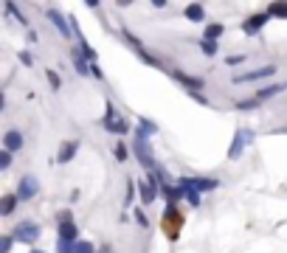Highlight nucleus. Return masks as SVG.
I'll list each match as a JSON object with an SVG mask.
<instances>
[{
	"label": "nucleus",
	"instance_id": "nucleus-30",
	"mask_svg": "<svg viewBox=\"0 0 287 253\" xmlns=\"http://www.w3.org/2000/svg\"><path fill=\"white\" fill-rule=\"evenodd\" d=\"M245 59H248V56H242V54H234V56H228V59H226V65H231V68H234V65H242Z\"/></svg>",
	"mask_w": 287,
	"mask_h": 253
},
{
	"label": "nucleus",
	"instance_id": "nucleus-11",
	"mask_svg": "<svg viewBox=\"0 0 287 253\" xmlns=\"http://www.w3.org/2000/svg\"><path fill=\"white\" fill-rule=\"evenodd\" d=\"M3 149L6 152H20L23 149V133H20V130H9V133L3 135Z\"/></svg>",
	"mask_w": 287,
	"mask_h": 253
},
{
	"label": "nucleus",
	"instance_id": "nucleus-18",
	"mask_svg": "<svg viewBox=\"0 0 287 253\" xmlns=\"http://www.w3.org/2000/svg\"><path fill=\"white\" fill-rule=\"evenodd\" d=\"M268 14L270 17H279V20H287V0H273Z\"/></svg>",
	"mask_w": 287,
	"mask_h": 253
},
{
	"label": "nucleus",
	"instance_id": "nucleus-31",
	"mask_svg": "<svg viewBox=\"0 0 287 253\" xmlns=\"http://www.w3.org/2000/svg\"><path fill=\"white\" fill-rule=\"evenodd\" d=\"M20 62H23L25 68H31V65H34V59H31V54H28V51H23V54H20Z\"/></svg>",
	"mask_w": 287,
	"mask_h": 253
},
{
	"label": "nucleus",
	"instance_id": "nucleus-38",
	"mask_svg": "<svg viewBox=\"0 0 287 253\" xmlns=\"http://www.w3.org/2000/svg\"><path fill=\"white\" fill-rule=\"evenodd\" d=\"M85 3H87L90 9H96V6H99V0H85Z\"/></svg>",
	"mask_w": 287,
	"mask_h": 253
},
{
	"label": "nucleus",
	"instance_id": "nucleus-15",
	"mask_svg": "<svg viewBox=\"0 0 287 253\" xmlns=\"http://www.w3.org/2000/svg\"><path fill=\"white\" fill-rule=\"evenodd\" d=\"M138 192H141V203H144V205H149V203H155V194H158V186L138 180Z\"/></svg>",
	"mask_w": 287,
	"mask_h": 253
},
{
	"label": "nucleus",
	"instance_id": "nucleus-5",
	"mask_svg": "<svg viewBox=\"0 0 287 253\" xmlns=\"http://www.w3.org/2000/svg\"><path fill=\"white\" fill-rule=\"evenodd\" d=\"M177 186H180V188H195L197 194H203V192L217 188V186H220V180H211V177H180Z\"/></svg>",
	"mask_w": 287,
	"mask_h": 253
},
{
	"label": "nucleus",
	"instance_id": "nucleus-23",
	"mask_svg": "<svg viewBox=\"0 0 287 253\" xmlns=\"http://www.w3.org/2000/svg\"><path fill=\"white\" fill-rule=\"evenodd\" d=\"M45 76H48V82H51L54 90H59V87H62V79H59V73H56V71H45Z\"/></svg>",
	"mask_w": 287,
	"mask_h": 253
},
{
	"label": "nucleus",
	"instance_id": "nucleus-17",
	"mask_svg": "<svg viewBox=\"0 0 287 253\" xmlns=\"http://www.w3.org/2000/svg\"><path fill=\"white\" fill-rule=\"evenodd\" d=\"M76 236H79V231H76L74 219H71V223H59V239H71V242H79V239H76Z\"/></svg>",
	"mask_w": 287,
	"mask_h": 253
},
{
	"label": "nucleus",
	"instance_id": "nucleus-14",
	"mask_svg": "<svg viewBox=\"0 0 287 253\" xmlns=\"http://www.w3.org/2000/svg\"><path fill=\"white\" fill-rule=\"evenodd\" d=\"M76 149H79V141H65V144L59 146V155H56V163H68V161H74Z\"/></svg>",
	"mask_w": 287,
	"mask_h": 253
},
{
	"label": "nucleus",
	"instance_id": "nucleus-35",
	"mask_svg": "<svg viewBox=\"0 0 287 253\" xmlns=\"http://www.w3.org/2000/svg\"><path fill=\"white\" fill-rule=\"evenodd\" d=\"M127 203H133V180H127Z\"/></svg>",
	"mask_w": 287,
	"mask_h": 253
},
{
	"label": "nucleus",
	"instance_id": "nucleus-32",
	"mask_svg": "<svg viewBox=\"0 0 287 253\" xmlns=\"http://www.w3.org/2000/svg\"><path fill=\"white\" fill-rule=\"evenodd\" d=\"M56 219H59V223H71V211H59V214H56Z\"/></svg>",
	"mask_w": 287,
	"mask_h": 253
},
{
	"label": "nucleus",
	"instance_id": "nucleus-16",
	"mask_svg": "<svg viewBox=\"0 0 287 253\" xmlns=\"http://www.w3.org/2000/svg\"><path fill=\"white\" fill-rule=\"evenodd\" d=\"M183 14H186V20H192V23H203V17H206V9H203V3H189Z\"/></svg>",
	"mask_w": 287,
	"mask_h": 253
},
{
	"label": "nucleus",
	"instance_id": "nucleus-7",
	"mask_svg": "<svg viewBox=\"0 0 287 253\" xmlns=\"http://www.w3.org/2000/svg\"><path fill=\"white\" fill-rule=\"evenodd\" d=\"M276 73V65H265V68H257L250 73H242V76H234V84H245V82H257V79H268Z\"/></svg>",
	"mask_w": 287,
	"mask_h": 253
},
{
	"label": "nucleus",
	"instance_id": "nucleus-29",
	"mask_svg": "<svg viewBox=\"0 0 287 253\" xmlns=\"http://www.w3.org/2000/svg\"><path fill=\"white\" fill-rule=\"evenodd\" d=\"M9 166H12V152L3 149L0 152V169H9Z\"/></svg>",
	"mask_w": 287,
	"mask_h": 253
},
{
	"label": "nucleus",
	"instance_id": "nucleus-3",
	"mask_svg": "<svg viewBox=\"0 0 287 253\" xmlns=\"http://www.w3.org/2000/svg\"><path fill=\"white\" fill-rule=\"evenodd\" d=\"M14 242H25V245H34V242L40 239V225L37 223H28V219H23V223H17V228H14Z\"/></svg>",
	"mask_w": 287,
	"mask_h": 253
},
{
	"label": "nucleus",
	"instance_id": "nucleus-40",
	"mask_svg": "<svg viewBox=\"0 0 287 253\" xmlns=\"http://www.w3.org/2000/svg\"><path fill=\"white\" fill-rule=\"evenodd\" d=\"M28 253H45V250H37V247H31V250Z\"/></svg>",
	"mask_w": 287,
	"mask_h": 253
},
{
	"label": "nucleus",
	"instance_id": "nucleus-26",
	"mask_svg": "<svg viewBox=\"0 0 287 253\" xmlns=\"http://www.w3.org/2000/svg\"><path fill=\"white\" fill-rule=\"evenodd\" d=\"M113 152H116V161H127V146H124V144H116V146H113Z\"/></svg>",
	"mask_w": 287,
	"mask_h": 253
},
{
	"label": "nucleus",
	"instance_id": "nucleus-34",
	"mask_svg": "<svg viewBox=\"0 0 287 253\" xmlns=\"http://www.w3.org/2000/svg\"><path fill=\"white\" fill-rule=\"evenodd\" d=\"M192 99H195V102H200V104H208V99L200 96V93H192Z\"/></svg>",
	"mask_w": 287,
	"mask_h": 253
},
{
	"label": "nucleus",
	"instance_id": "nucleus-12",
	"mask_svg": "<svg viewBox=\"0 0 287 253\" xmlns=\"http://www.w3.org/2000/svg\"><path fill=\"white\" fill-rule=\"evenodd\" d=\"M175 82H180L183 87H189V93H200V87H203V79L189 76V73H183V71H175Z\"/></svg>",
	"mask_w": 287,
	"mask_h": 253
},
{
	"label": "nucleus",
	"instance_id": "nucleus-33",
	"mask_svg": "<svg viewBox=\"0 0 287 253\" xmlns=\"http://www.w3.org/2000/svg\"><path fill=\"white\" fill-rule=\"evenodd\" d=\"M135 217H138V225H144V228H147V217H144V211H135Z\"/></svg>",
	"mask_w": 287,
	"mask_h": 253
},
{
	"label": "nucleus",
	"instance_id": "nucleus-24",
	"mask_svg": "<svg viewBox=\"0 0 287 253\" xmlns=\"http://www.w3.org/2000/svg\"><path fill=\"white\" fill-rule=\"evenodd\" d=\"M200 48L206 51L208 56H214V54H217V42H211V40H200Z\"/></svg>",
	"mask_w": 287,
	"mask_h": 253
},
{
	"label": "nucleus",
	"instance_id": "nucleus-21",
	"mask_svg": "<svg viewBox=\"0 0 287 253\" xmlns=\"http://www.w3.org/2000/svg\"><path fill=\"white\" fill-rule=\"evenodd\" d=\"M17 194H6V197H3V205H0V214H3V217H9V214H12L14 211V205H17Z\"/></svg>",
	"mask_w": 287,
	"mask_h": 253
},
{
	"label": "nucleus",
	"instance_id": "nucleus-20",
	"mask_svg": "<svg viewBox=\"0 0 287 253\" xmlns=\"http://www.w3.org/2000/svg\"><path fill=\"white\" fill-rule=\"evenodd\" d=\"M287 87V82H281V84H268V87H262V90L257 93V99H270V96H276V93H281Z\"/></svg>",
	"mask_w": 287,
	"mask_h": 253
},
{
	"label": "nucleus",
	"instance_id": "nucleus-36",
	"mask_svg": "<svg viewBox=\"0 0 287 253\" xmlns=\"http://www.w3.org/2000/svg\"><path fill=\"white\" fill-rule=\"evenodd\" d=\"M116 3H118V6H121V9H127V6H133L135 0H116Z\"/></svg>",
	"mask_w": 287,
	"mask_h": 253
},
{
	"label": "nucleus",
	"instance_id": "nucleus-28",
	"mask_svg": "<svg viewBox=\"0 0 287 253\" xmlns=\"http://www.w3.org/2000/svg\"><path fill=\"white\" fill-rule=\"evenodd\" d=\"M76 253H96V247H93L90 242L79 239V245H76Z\"/></svg>",
	"mask_w": 287,
	"mask_h": 253
},
{
	"label": "nucleus",
	"instance_id": "nucleus-22",
	"mask_svg": "<svg viewBox=\"0 0 287 253\" xmlns=\"http://www.w3.org/2000/svg\"><path fill=\"white\" fill-rule=\"evenodd\" d=\"M6 12L12 14V20H17V23H23V25H28V20H25V14H20V9L14 6L12 0H6Z\"/></svg>",
	"mask_w": 287,
	"mask_h": 253
},
{
	"label": "nucleus",
	"instance_id": "nucleus-9",
	"mask_svg": "<svg viewBox=\"0 0 287 253\" xmlns=\"http://www.w3.org/2000/svg\"><path fill=\"white\" fill-rule=\"evenodd\" d=\"M268 20H270V14L268 12H259V14H250V17L248 20H245V23H242V31H245V34H257V31L259 28H262V25L265 23H268Z\"/></svg>",
	"mask_w": 287,
	"mask_h": 253
},
{
	"label": "nucleus",
	"instance_id": "nucleus-27",
	"mask_svg": "<svg viewBox=\"0 0 287 253\" xmlns=\"http://www.w3.org/2000/svg\"><path fill=\"white\" fill-rule=\"evenodd\" d=\"M12 242H14V236H0V253L12 250Z\"/></svg>",
	"mask_w": 287,
	"mask_h": 253
},
{
	"label": "nucleus",
	"instance_id": "nucleus-10",
	"mask_svg": "<svg viewBox=\"0 0 287 253\" xmlns=\"http://www.w3.org/2000/svg\"><path fill=\"white\" fill-rule=\"evenodd\" d=\"M71 56H74V68H76V73H79V76H90V73H93V65L87 62L85 51H82V48H74V51H71Z\"/></svg>",
	"mask_w": 287,
	"mask_h": 253
},
{
	"label": "nucleus",
	"instance_id": "nucleus-6",
	"mask_svg": "<svg viewBox=\"0 0 287 253\" xmlns=\"http://www.w3.org/2000/svg\"><path fill=\"white\" fill-rule=\"evenodd\" d=\"M250 141H253V133H248V130H237V135H234V141H231V149H228V157H231V161L242 157V152L248 149Z\"/></svg>",
	"mask_w": 287,
	"mask_h": 253
},
{
	"label": "nucleus",
	"instance_id": "nucleus-25",
	"mask_svg": "<svg viewBox=\"0 0 287 253\" xmlns=\"http://www.w3.org/2000/svg\"><path fill=\"white\" fill-rule=\"evenodd\" d=\"M259 104V99H242V102H237V107L239 110H253Z\"/></svg>",
	"mask_w": 287,
	"mask_h": 253
},
{
	"label": "nucleus",
	"instance_id": "nucleus-4",
	"mask_svg": "<svg viewBox=\"0 0 287 253\" xmlns=\"http://www.w3.org/2000/svg\"><path fill=\"white\" fill-rule=\"evenodd\" d=\"M133 149H135V157H138L141 166H147V169H158V166H155V157H152V146H149V141H147V138L135 135Z\"/></svg>",
	"mask_w": 287,
	"mask_h": 253
},
{
	"label": "nucleus",
	"instance_id": "nucleus-39",
	"mask_svg": "<svg viewBox=\"0 0 287 253\" xmlns=\"http://www.w3.org/2000/svg\"><path fill=\"white\" fill-rule=\"evenodd\" d=\"M99 253H110V245H104V247H102V250H99Z\"/></svg>",
	"mask_w": 287,
	"mask_h": 253
},
{
	"label": "nucleus",
	"instance_id": "nucleus-8",
	"mask_svg": "<svg viewBox=\"0 0 287 253\" xmlns=\"http://www.w3.org/2000/svg\"><path fill=\"white\" fill-rule=\"evenodd\" d=\"M37 192H40V183H37V177H31V175H25L23 180H20V186H17V197L20 200L37 197Z\"/></svg>",
	"mask_w": 287,
	"mask_h": 253
},
{
	"label": "nucleus",
	"instance_id": "nucleus-1",
	"mask_svg": "<svg viewBox=\"0 0 287 253\" xmlns=\"http://www.w3.org/2000/svg\"><path fill=\"white\" fill-rule=\"evenodd\" d=\"M161 228H164V234L169 236L172 242L177 239V234H180V228H183V214H180V208L177 205H166L164 211V223H161Z\"/></svg>",
	"mask_w": 287,
	"mask_h": 253
},
{
	"label": "nucleus",
	"instance_id": "nucleus-13",
	"mask_svg": "<svg viewBox=\"0 0 287 253\" xmlns=\"http://www.w3.org/2000/svg\"><path fill=\"white\" fill-rule=\"evenodd\" d=\"M48 20L56 25V31H59V34L65 37V40L71 37V23H68V20L62 17V12H56V9H48Z\"/></svg>",
	"mask_w": 287,
	"mask_h": 253
},
{
	"label": "nucleus",
	"instance_id": "nucleus-37",
	"mask_svg": "<svg viewBox=\"0 0 287 253\" xmlns=\"http://www.w3.org/2000/svg\"><path fill=\"white\" fill-rule=\"evenodd\" d=\"M152 6H158V9H164V6H166V0H152Z\"/></svg>",
	"mask_w": 287,
	"mask_h": 253
},
{
	"label": "nucleus",
	"instance_id": "nucleus-2",
	"mask_svg": "<svg viewBox=\"0 0 287 253\" xmlns=\"http://www.w3.org/2000/svg\"><path fill=\"white\" fill-rule=\"evenodd\" d=\"M102 124H104V130H107V133H116V135H124L130 130V124L121 118V115H118V110H116V104H113V102H107V113H104Z\"/></svg>",
	"mask_w": 287,
	"mask_h": 253
},
{
	"label": "nucleus",
	"instance_id": "nucleus-19",
	"mask_svg": "<svg viewBox=\"0 0 287 253\" xmlns=\"http://www.w3.org/2000/svg\"><path fill=\"white\" fill-rule=\"evenodd\" d=\"M222 34H226V25H220V23H211L206 31H203V40H211V42H217Z\"/></svg>",
	"mask_w": 287,
	"mask_h": 253
}]
</instances>
